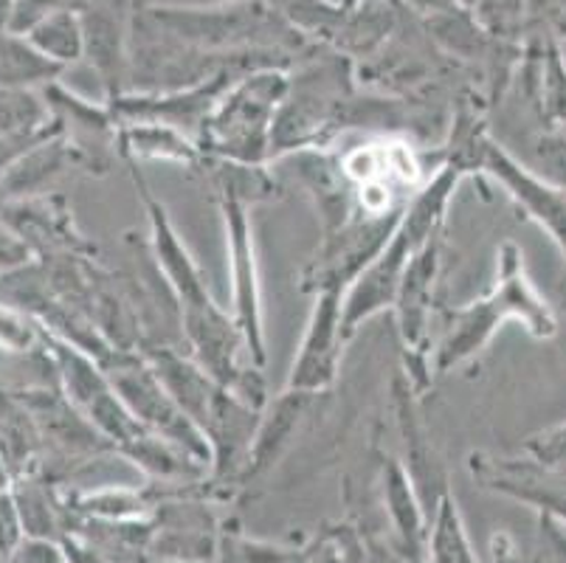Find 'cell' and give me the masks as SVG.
I'll use <instances>...</instances> for the list:
<instances>
[{"mask_svg": "<svg viewBox=\"0 0 566 563\" xmlns=\"http://www.w3.org/2000/svg\"><path fill=\"white\" fill-rule=\"evenodd\" d=\"M316 397L318 395H311V392L282 389L280 395L268 400V406L262 409L260 428H256L254 434V446H251L243 484L265 477V473L280 462L282 453L291 448L293 437H296L300 426L305 423L307 411H311Z\"/></svg>", "mask_w": 566, "mask_h": 563, "instance_id": "cell-16", "label": "cell"}, {"mask_svg": "<svg viewBox=\"0 0 566 563\" xmlns=\"http://www.w3.org/2000/svg\"><path fill=\"white\" fill-rule=\"evenodd\" d=\"M522 80L527 102L533 107L542 131L566 127V60L558 38L549 31H535L527 49L522 51Z\"/></svg>", "mask_w": 566, "mask_h": 563, "instance_id": "cell-15", "label": "cell"}, {"mask_svg": "<svg viewBox=\"0 0 566 563\" xmlns=\"http://www.w3.org/2000/svg\"><path fill=\"white\" fill-rule=\"evenodd\" d=\"M40 341H43L45 353L51 355V364L56 372V386L65 395V400L85 417L96 431L111 442L113 448H125L127 442L138 440L147 428L133 417L125 400L118 397L111 375L96 358L85 350L74 347L71 341L60 338L49 327L40 324Z\"/></svg>", "mask_w": 566, "mask_h": 563, "instance_id": "cell-7", "label": "cell"}, {"mask_svg": "<svg viewBox=\"0 0 566 563\" xmlns=\"http://www.w3.org/2000/svg\"><path fill=\"white\" fill-rule=\"evenodd\" d=\"M63 561V546L56 541L25 539L18 550L12 552L7 563H60Z\"/></svg>", "mask_w": 566, "mask_h": 563, "instance_id": "cell-31", "label": "cell"}, {"mask_svg": "<svg viewBox=\"0 0 566 563\" xmlns=\"http://www.w3.org/2000/svg\"><path fill=\"white\" fill-rule=\"evenodd\" d=\"M9 493H12L14 504H18L20 521H23L25 539L40 541H60L65 539V499L54 493L49 477L43 471L25 473L9 482Z\"/></svg>", "mask_w": 566, "mask_h": 563, "instance_id": "cell-19", "label": "cell"}, {"mask_svg": "<svg viewBox=\"0 0 566 563\" xmlns=\"http://www.w3.org/2000/svg\"><path fill=\"white\" fill-rule=\"evenodd\" d=\"M43 440L32 411L14 395L0 386V462L7 468L9 482L25 473L40 471Z\"/></svg>", "mask_w": 566, "mask_h": 563, "instance_id": "cell-18", "label": "cell"}, {"mask_svg": "<svg viewBox=\"0 0 566 563\" xmlns=\"http://www.w3.org/2000/svg\"><path fill=\"white\" fill-rule=\"evenodd\" d=\"M398 3L406 9V12H411L415 18H420V20H431V18H437V14L462 9L457 0H398Z\"/></svg>", "mask_w": 566, "mask_h": 563, "instance_id": "cell-32", "label": "cell"}, {"mask_svg": "<svg viewBox=\"0 0 566 563\" xmlns=\"http://www.w3.org/2000/svg\"><path fill=\"white\" fill-rule=\"evenodd\" d=\"M417 392L411 389L409 378L403 372H398V378L392 384V403L395 415H398V431L403 437L406 446V471H409L411 482H415L417 493L423 499L426 513H434L440 496L449 490V477L442 471L440 459H437L434 446L429 440V428L420 420V411H417Z\"/></svg>", "mask_w": 566, "mask_h": 563, "instance_id": "cell-14", "label": "cell"}, {"mask_svg": "<svg viewBox=\"0 0 566 563\" xmlns=\"http://www.w3.org/2000/svg\"><path fill=\"white\" fill-rule=\"evenodd\" d=\"M449 147L471 167V173L491 175L507 198L549 234L566 262V195L558 186L518 161L511 149H504L488 131V122L457 124L449 136Z\"/></svg>", "mask_w": 566, "mask_h": 563, "instance_id": "cell-6", "label": "cell"}, {"mask_svg": "<svg viewBox=\"0 0 566 563\" xmlns=\"http://www.w3.org/2000/svg\"><path fill=\"white\" fill-rule=\"evenodd\" d=\"M336 3H342V0H336Z\"/></svg>", "mask_w": 566, "mask_h": 563, "instance_id": "cell-42", "label": "cell"}, {"mask_svg": "<svg viewBox=\"0 0 566 563\" xmlns=\"http://www.w3.org/2000/svg\"><path fill=\"white\" fill-rule=\"evenodd\" d=\"M358 93L355 65L342 51L311 49L287 69V93L282 100L271 142V161L287 155L327 149L344 138V116Z\"/></svg>", "mask_w": 566, "mask_h": 563, "instance_id": "cell-4", "label": "cell"}, {"mask_svg": "<svg viewBox=\"0 0 566 563\" xmlns=\"http://www.w3.org/2000/svg\"><path fill=\"white\" fill-rule=\"evenodd\" d=\"M491 563H524L522 550L511 533L499 530L491 535Z\"/></svg>", "mask_w": 566, "mask_h": 563, "instance_id": "cell-33", "label": "cell"}, {"mask_svg": "<svg viewBox=\"0 0 566 563\" xmlns=\"http://www.w3.org/2000/svg\"><path fill=\"white\" fill-rule=\"evenodd\" d=\"M347 344L344 335V291L316 293V304L307 319L300 353L291 366L285 389L324 395L336 386L342 353Z\"/></svg>", "mask_w": 566, "mask_h": 563, "instance_id": "cell-11", "label": "cell"}, {"mask_svg": "<svg viewBox=\"0 0 566 563\" xmlns=\"http://www.w3.org/2000/svg\"><path fill=\"white\" fill-rule=\"evenodd\" d=\"M302 555H305V563H369L373 544L361 526L353 521H333L318 530Z\"/></svg>", "mask_w": 566, "mask_h": 563, "instance_id": "cell-24", "label": "cell"}, {"mask_svg": "<svg viewBox=\"0 0 566 563\" xmlns=\"http://www.w3.org/2000/svg\"><path fill=\"white\" fill-rule=\"evenodd\" d=\"M105 372L111 375L118 397L125 400L127 409L133 411V417L147 431L178 446L189 457L203 462L206 468H212V451H209V442H206L203 431L175 403V397L169 395L167 386L161 384L156 369L147 364V358L142 353H127L125 358Z\"/></svg>", "mask_w": 566, "mask_h": 563, "instance_id": "cell-9", "label": "cell"}, {"mask_svg": "<svg viewBox=\"0 0 566 563\" xmlns=\"http://www.w3.org/2000/svg\"><path fill=\"white\" fill-rule=\"evenodd\" d=\"M287 93V69H262L240 76L218 100L198 133V147L214 161L268 167L271 142L282 100Z\"/></svg>", "mask_w": 566, "mask_h": 563, "instance_id": "cell-5", "label": "cell"}, {"mask_svg": "<svg viewBox=\"0 0 566 563\" xmlns=\"http://www.w3.org/2000/svg\"><path fill=\"white\" fill-rule=\"evenodd\" d=\"M442 268V234L426 242L415 254L411 265L406 268V277L395 296V319H398L400 347H403V375L409 378L411 389L417 395L434 386L431 375V316H434V291Z\"/></svg>", "mask_w": 566, "mask_h": 563, "instance_id": "cell-8", "label": "cell"}, {"mask_svg": "<svg viewBox=\"0 0 566 563\" xmlns=\"http://www.w3.org/2000/svg\"><path fill=\"white\" fill-rule=\"evenodd\" d=\"M426 563H480L468 539L465 521L454 493L446 490L429 519V555Z\"/></svg>", "mask_w": 566, "mask_h": 563, "instance_id": "cell-22", "label": "cell"}, {"mask_svg": "<svg viewBox=\"0 0 566 563\" xmlns=\"http://www.w3.org/2000/svg\"><path fill=\"white\" fill-rule=\"evenodd\" d=\"M150 521L153 535L147 555L192 563L220 561L223 530L209 504L195 502L187 493H181L178 499H158Z\"/></svg>", "mask_w": 566, "mask_h": 563, "instance_id": "cell-12", "label": "cell"}, {"mask_svg": "<svg viewBox=\"0 0 566 563\" xmlns=\"http://www.w3.org/2000/svg\"><path fill=\"white\" fill-rule=\"evenodd\" d=\"M138 563H192V561H175V557H153V555H147V557H142V561Z\"/></svg>", "mask_w": 566, "mask_h": 563, "instance_id": "cell-37", "label": "cell"}, {"mask_svg": "<svg viewBox=\"0 0 566 563\" xmlns=\"http://www.w3.org/2000/svg\"><path fill=\"white\" fill-rule=\"evenodd\" d=\"M358 3H364V0H342L338 7H342V9H355V7H358Z\"/></svg>", "mask_w": 566, "mask_h": 563, "instance_id": "cell-39", "label": "cell"}, {"mask_svg": "<svg viewBox=\"0 0 566 563\" xmlns=\"http://www.w3.org/2000/svg\"><path fill=\"white\" fill-rule=\"evenodd\" d=\"M113 149L125 158V164L172 161L181 167L206 164V155L200 153L192 136L161 122H118Z\"/></svg>", "mask_w": 566, "mask_h": 563, "instance_id": "cell-17", "label": "cell"}, {"mask_svg": "<svg viewBox=\"0 0 566 563\" xmlns=\"http://www.w3.org/2000/svg\"><path fill=\"white\" fill-rule=\"evenodd\" d=\"M380 465V493H384V510L389 515V530L395 546L406 563H426L429 555V513L426 504L406 471L403 459L395 453H378Z\"/></svg>", "mask_w": 566, "mask_h": 563, "instance_id": "cell-13", "label": "cell"}, {"mask_svg": "<svg viewBox=\"0 0 566 563\" xmlns=\"http://www.w3.org/2000/svg\"><path fill=\"white\" fill-rule=\"evenodd\" d=\"M23 38L60 71L85 60V25H82V14L71 7L45 14Z\"/></svg>", "mask_w": 566, "mask_h": 563, "instance_id": "cell-20", "label": "cell"}, {"mask_svg": "<svg viewBox=\"0 0 566 563\" xmlns=\"http://www.w3.org/2000/svg\"><path fill=\"white\" fill-rule=\"evenodd\" d=\"M533 149V167L544 180L558 186L566 195V136L560 131H542L530 144Z\"/></svg>", "mask_w": 566, "mask_h": 563, "instance_id": "cell-26", "label": "cell"}, {"mask_svg": "<svg viewBox=\"0 0 566 563\" xmlns=\"http://www.w3.org/2000/svg\"><path fill=\"white\" fill-rule=\"evenodd\" d=\"M369 563H406L403 557L395 552V546H375L373 544V557H369Z\"/></svg>", "mask_w": 566, "mask_h": 563, "instance_id": "cell-35", "label": "cell"}, {"mask_svg": "<svg viewBox=\"0 0 566 563\" xmlns=\"http://www.w3.org/2000/svg\"><path fill=\"white\" fill-rule=\"evenodd\" d=\"M524 457L535 459L544 468H553V471L566 477V423L530 434L524 440Z\"/></svg>", "mask_w": 566, "mask_h": 563, "instance_id": "cell-27", "label": "cell"}, {"mask_svg": "<svg viewBox=\"0 0 566 563\" xmlns=\"http://www.w3.org/2000/svg\"><path fill=\"white\" fill-rule=\"evenodd\" d=\"M218 563H305V555L302 550H287V546L271 544V541L223 533Z\"/></svg>", "mask_w": 566, "mask_h": 563, "instance_id": "cell-25", "label": "cell"}, {"mask_svg": "<svg viewBox=\"0 0 566 563\" xmlns=\"http://www.w3.org/2000/svg\"><path fill=\"white\" fill-rule=\"evenodd\" d=\"M34 262V251L29 248V242L18 234V231L9 229L7 223H0V277L3 273L23 271Z\"/></svg>", "mask_w": 566, "mask_h": 563, "instance_id": "cell-30", "label": "cell"}, {"mask_svg": "<svg viewBox=\"0 0 566 563\" xmlns=\"http://www.w3.org/2000/svg\"><path fill=\"white\" fill-rule=\"evenodd\" d=\"M63 131L45 96L34 87L0 85V136L3 138H40Z\"/></svg>", "mask_w": 566, "mask_h": 563, "instance_id": "cell-21", "label": "cell"}, {"mask_svg": "<svg viewBox=\"0 0 566 563\" xmlns=\"http://www.w3.org/2000/svg\"><path fill=\"white\" fill-rule=\"evenodd\" d=\"M457 3H460L462 9H468V12H473V9H476V3H480V0H457Z\"/></svg>", "mask_w": 566, "mask_h": 563, "instance_id": "cell-38", "label": "cell"}, {"mask_svg": "<svg viewBox=\"0 0 566 563\" xmlns=\"http://www.w3.org/2000/svg\"><path fill=\"white\" fill-rule=\"evenodd\" d=\"M60 74L63 71L45 56H40L29 45V40L12 34V31H0V85L34 87L40 82L51 85Z\"/></svg>", "mask_w": 566, "mask_h": 563, "instance_id": "cell-23", "label": "cell"}, {"mask_svg": "<svg viewBox=\"0 0 566 563\" xmlns=\"http://www.w3.org/2000/svg\"><path fill=\"white\" fill-rule=\"evenodd\" d=\"M14 3H18V0H0V31H9V20H12Z\"/></svg>", "mask_w": 566, "mask_h": 563, "instance_id": "cell-36", "label": "cell"}, {"mask_svg": "<svg viewBox=\"0 0 566 563\" xmlns=\"http://www.w3.org/2000/svg\"><path fill=\"white\" fill-rule=\"evenodd\" d=\"M468 175L471 173H468L465 164L446 153V164L415 195L384 251L364 268L361 277L355 279L344 293V335H347V341L358 333L364 322L392 307L400 282L406 277V268L411 265L415 254L426 242L442 234L451 198Z\"/></svg>", "mask_w": 566, "mask_h": 563, "instance_id": "cell-2", "label": "cell"}, {"mask_svg": "<svg viewBox=\"0 0 566 563\" xmlns=\"http://www.w3.org/2000/svg\"><path fill=\"white\" fill-rule=\"evenodd\" d=\"M223 3H234V0H136V9H209V7H223Z\"/></svg>", "mask_w": 566, "mask_h": 563, "instance_id": "cell-34", "label": "cell"}, {"mask_svg": "<svg viewBox=\"0 0 566 563\" xmlns=\"http://www.w3.org/2000/svg\"><path fill=\"white\" fill-rule=\"evenodd\" d=\"M468 473L482 490L504 496L533 508L538 515L566 524V477L544 468L530 457H496L473 451L468 457Z\"/></svg>", "mask_w": 566, "mask_h": 563, "instance_id": "cell-10", "label": "cell"}, {"mask_svg": "<svg viewBox=\"0 0 566 563\" xmlns=\"http://www.w3.org/2000/svg\"><path fill=\"white\" fill-rule=\"evenodd\" d=\"M560 133H564V136H566V127H564V131H560Z\"/></svg>", "mask_w": 566, "mask_h": 563, "instance_id": "cell-41", "label": "cell"}, {"mask_svg": "<svg viewBox=\"0 0 566 563\" xmlns=\"http://www.w3.org/2000/svg\"><path fill=\"white\" fill-rule=\"evenodd\" d=\"M511 319L522 322L533 338H553L558 333V316L533 285L522 246L504 240L496 251V279L491 291L476 302L442 310V335L431 350L434 380L476 358Z\"/></svg>", "mask_w": 566, "mask_h": 563, "instance_id": "cell-1", "label": "cell"}, {"mask_svg": "<svg viewBox=\"0 0 566 563\" xmlns=\"http://www.w3.org/2000/svg\"><path fill=\"white\" fill-rule=\"evenodd\" d=\"M69 7L74 9V0H18V3H14L12 20H9V31L23 38L25 31L32 29L34 23H40L45 14Z\"/></svg>", "mask_w": 566, "mask_h": 563, "instance_id": "cell-29", "label": "cell"}, {"mask_svg": "<svg viewBox=\"0 0 566 563\" xmlns=\"http://www.w3.org/2000/svg\"><path fill=\"white\" fill-rule=\"evenodd\" d=\"M60 563H69V561H65V552H63V561H60Z\"/></svg>", "mask_w": 566, "mask_h": 563, "instance_id": "cell-40", "label": "cell"}, {"mask_svg": "<svg viewBox=\"0 0 566 563\" xmlns=\"http://www.w3.org/2000/svg\"><path fill=\"white\" fill-rule=\"evenodd\" d=\"M206 173L212 178L214 200L220 206L229 242L231 271V316L243 333L245 353L254 366H265V319H262L260 271H256L254 231H251V206L265 204L276 195V180L268 167L214 161L206 158Z\"/></svg>", "mask_w": 566, "mask_h": 563, "instance_id": "cell-3", "label": "cell"}, {"mask_svg": "<svg viewBox=\"0 0 566 563\" xmlns=\"http://www.w3.org/2000/svg\"><path fill=\"white\" fill-rule=\"evenodd\" d=\"M25 541L23 521L9 488H0V563H7L12 552Z\"/></svg>", "mask_w": 566, "mask_h": 563, "instance_id": "cell-28", "label": "cell"}]
</instances>
